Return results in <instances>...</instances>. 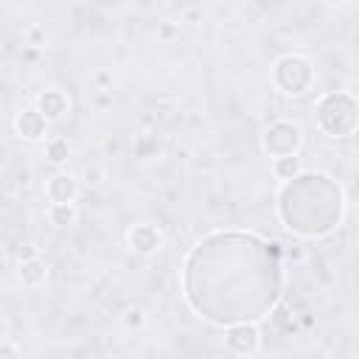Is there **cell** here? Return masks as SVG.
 <instances>
[{
    "instance_id": "15",
    "label": "cell",
    "mask_w": 359,
    "mask_h": 359,
    "mask_svg": "<svg viewBox=\"0 0 359 359\" xmlns=\"http://www.w3.org/2000/svg\"><path fill=\"white\" fill-rule=\"evenodd\" d=\"M123 320H126L129 328H140V325H143V311H140V309H129Z\"/></svg>"
},
{
    "instance_id": "19",
    "label": "cell",
    "mask_w": 359,
    "mask_h": 359,
    "mask_svg": "<svg viewBox=\"0 0 359 359\" xmlns=\"http://www.w3.org/2000/svg\"><path fill=\"white\" fill-rule=\"evenodd\" d=\"M0 356H14V359H20L22 353H20L17 348H11V345H3V348H0Z\"/></svg>"
},
{
    "instance_id": "5",
    "label": "cell",
    "mask_w": 359,
    "mask_h": 359,
    "mask_svg": "<svg viewBox=\"0 0 359 359\" xmlns=\"http://www.w3.org/2000/svg\"><path fill=\"white\" fill-rule=\"evenodd\" d=\"M300 146H303V132L294 121H272L261 135V149L272 160L300 154Z\"/></svg>"
},
{
    "instance_id": "4",
    "label": "cell",
    "mask_w": 359,
    "mask_h": 359,
    "mask_svg": "<svg viewBox=\"0 0 359 359\" xmlns=\"http://www.w3.org/2000/svg\"><path fill=\"white\" fill-rule=\"evenodd\" d=\"M272 84L283 95H303L314 84V67L300 53H286L272 65Z\"/></svg>"
},
{
    "instance_id": "14",
    "label": "cell",
    "mask_w": 359,
    "mask_h": 359,
    "mask_svg": "<svg viewBox=\"0 0 359 359\" xmlns=\"http://www.w3.org/2000/svg\"><path fill=\"white\" fill-rule=\"evenodd\" d=\"M45 157H48L53 165L67 163V157H70V146H67V140H65V137H50L48 146H45Z\"/></svg>"
},
{
    "instance_id": "11",
    "label": "cell",
    "mask_w": 359,
    "mask_h": 359,
    "mask_svg": "<svg viewBox=\"0 0 359 359\" xmlns=\"http://www.w3.org/2000/svg\"><path fill=\"white\" fill-rule=\"evenodd\" d=\"M45 275H48V269H45V264L36 255L20 261V280H22V286H39L45 280Z\"/></svg>"
},
{
    "instance_id": "7",
    "label": "cell",
    "mask_w": 359,
    "mask_h": 359,
    "mask_svg": "<svg viewBox=\"0 0 359 359\" xmlns=\"http://www.w3.org/2000/svg\"><path fill=\"white\" fill-rule=\"evenodd\" d=\"M126 241H129V247H132L137 255H151V252H157V250L163 247V233H160L154 224L143 222V224H135V227L126 233Z\"/></svg>"
},
{
    "instance_id": "10",
    "label": "cell",
    "mask_w": 359,
    "mask_h": 359,
    "mask_svg": "<svg viewBox=\"0 0 359 359\" xmlns=\"http://www.w3.org/2000/svg\"><path fill=\"white\" fill-rule=\"evenodd\" d=\"M67 95L62 93V90H45V93H39V98H36V109L48 118V121H59V118H65V112H67Z\"/></svg>"
},
{
    "instance_id": "1",
    "label": "cell",
    "mask_w": 359,
    "mask_h": 359,
    "mask_svg": "<svg viewBox=\"0 0 359 359\" xmlns=\"http://www.w3.org/2000/svg\"><path fill=\"white\" fill-rule=\"evenodd\" d=\"M188 306L210 325L261 323L283 294V252L255 233L213 230L196 241L182 266Z\"/></svg>"
},
{
    "instance_id": "18",
    "label": "cell",
    "mask_w": 359,
    "mask_h": 359,
    "mask_svg": "<svg viewBox=\"0 0 359 359\" xmlns=\"http://www.w3.org/2000/svg\"><path fill=\"white\" fill-rule=\"evenodd\" d=\"M84 177H87V182H101V171H98L95 165H93V168L87 165V168H84Z\"/></svg>"
},
{
    "instance_id": "8",
    "label": "cell",
    "mask_w": 359,
    "mask_h": 359,
    "mask_svg": "<svg viewBox=\"0 0 359 359\" xmlns=\"http://www.w3.org/2000/svg\"><path fill=\"white\" fill-rule=\"evenodd\" d=\"M48 123H50V121H48L36 107L22 109V112L14 118V129H17V135L25 137V140H42L45 132H48Z\"/></svg>"
},
{
    "instance_id": "16",
    "label": "cell",
    "mask_w": 359,
    "mask_h": 359,
    "mask_svg": "<svg viewBox=\"0 0 359 359\" xmlns=\"http://www.w3.org/2000/svg\"><path fill=\"white\" fill-rule=\"evenodd\" d=\"M149 149L160 151V146H157V140H154V137H149V140H140V143H137V154H140V157H151V154H149Z\"/></svg>"
},
{
    "instance_id": "20",
    "label": "cell",
    "mask_w": 359,
    "mask_h": 359,
    "mask_svg": "<svg viewBox=\"0 0 359 359\" xmlns=\"http://www.w3.org/2000/svg\"><path fill=\"white\" fill-rule=\"evenodd\" d=\"M325 3H331V6H342V3H348V0H325Z\"/></svg>"
},
{
    "instance_id": "6",
    "label": "cell",
    "mask_w": 359,
    "mask_h": 359,
    "mask_svg": "<svg viewBox=\"0 0 359 359\" xmlns=\"http://www.w3.org/2000/svg\"><path fill=\"white\" fill-rule=\"evenodd\" d=\"M224 348L236 356H255L261 348L258 323H236L224 328Z\"/></svg>"
},
{
    "instance_id": "3",
    "label": "cell",
    "mask_w": 359,
    "mask_h": 359,
    "mask_svg": "<svg viewBox=\"0 0 359 359\" xmlns=\"http://www.w3.org/2000/svg\"><path fill=\"white\" fill-rule=\"evenodd\" d=\"M314 123L328 137H348L359 129V101L345 90L323 93L314 104Z\"/></svg>"
},
{
    "instance_id": "17",
    "label": "cell",
    "mask_w": 359,
    "mask_h": 359,
    "mask_svg": "<svg viewBox=\"0 0 359 359\" xmlns=\"http://www.w3.org/2000/svg\"><path fill=\"white\" fill-rule=\"evenodd\" d=\"M174 34H177V28H174L171 22H163V25L157 28V36H160V39H171Z\"/></svg>"
},
{
    "instance_id": "2",
    "label": "cell",
    "mask_w": 359,
    "mask_h": 359,
    "mask_svg": "<svg viewBox=\"0 0 359 359\" xmlns=\"http://www.w3.org/2000/svg\"><path fill=\"white\" fill-rule=\"evenodd\" d=\"M345 194L323 171H300L278 191V219L300 238H323L342 224Z\"/></svg>"
},
{
    "instance_id": "12",
    "label": "cell",
    "mask_w": 359,
    "mask_h": 359,
    "mask_svg": "<svg viewBox=\"0 0 359 359\" xmlns=\"http://www.w3.org/2000/svg\"><path fill=\"white\" fill-rule=\"evenodd\" d=\"M48 219H50L53 227H70V224L76 222V208H73V202H50Z\"/></svg>"
},
{
    "instance_id": "13",
    "label": "cell",
    "mask_w": 359,
    "mask_h": 359,
    "mask_svg": "<svg viewBox=\"0 0 359 359\" xmlns=\"http://www.w3.org/2000/svg\"><path fill=\"white\" fill-rule=\"evenodd\" d=\"M272 171H275L278 180H292V177H297V174L303 171V165H300V154L278 157V160L272 163Z\"/></svg>"
},
{
    "instance_id": "9",
    "label": "cell",
    "mask_w": 359,
    "mask_h": 359,
    "mask_svg": "<svg viewBox=\"0 0 359 359\" xmlns=\"http://www.w3.org/2000/svg\"><path fill=\"white\" fill-rule=\"evenodd\" d=\"M45 194H48L50 202H76V196H79V182H76L70 174L59 171V174H53V177L48 180Z\"/></svg>"
}]
</instances>
